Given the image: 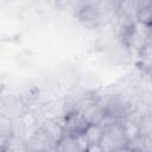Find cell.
<instances>
[{
    "label": "cell",
    "mask_w": 152,
    "mask_h": 152,
    "mask_svg": "<svg viewBox=\"0 0 152 152\" xmlns=\"http://www.w3.org/2000/svg\"><path fill=\"white\" fill-rule=\"evenodd\" d=\"M101 151H127V138L119 122H115L103 129L100 141Z\"/></svg>",
    "instance_id": "1"
},
{
    "label": "cell",
    "mask_w": 152,
    "mask_h": 152,
    "mask_svg": "<svg viewBox=\"0 0 152 152\" xmlns=\"http://www.w3.org/2000/svg\"><path fill=\"white\" fill-rule=\"evenodd\" d=\"M89 124L84 120V118L77 112H68L62 119V126L64 134L68 135H77L84 132Z\"/></svg>",
    "instance_id": "2"
},
{
    "label": "cell",
    "mask_w": 152,
    "mask_h": 152,
    "mask_svg": "<svg viewBox=\"0 0 152 152\" xmlns=\"http://www.w3.org/2000/svg\"><path fill=\"white\" fill-rule=\"evenodd\" d=\"M87 148H88V142L83 133L77 135L64 134L55 146V150L66 151V152H82V151H87Z\"/></svg>",
    "instance_id": "3"
},
{
    "label": "cell",
    "mask_w": 152,
    "mask_h": 152,
    "mask_svg": "<svg viewBox=\"0 0 152 152\" xmlns=\"http://www.w3.org/2000/svg\"><path fill=\"white\" fill-rule=\"evenodd\" d=\"M76 14H77V18L80 19V21L89 28H96L99 26H102V21H101V18H100L96 6L82 4L77 8Z\"/></svg>",
    "instance_id": "4"
},
{
    "label": "cell",
    "mask_w": 152,
    "mask_h": 152,
    "mask_svg": "<svg viewBox=\"0 0 152 152\" xmlns=\"http://www.w3.org/2000/svg\"><path fill=\"white\" fill-rule=\"evenodd\" d=\"M118 4L113 0H100L96 5L97 12L100 14L102 25H107L118 19Z\"/></svg>",
    "instance_id": "5"
},
{
    "label": "cell",
    "mask_w": 152,
    "mask_h": 152,
    "mask_svg": "<svg viewBox=\"0 0 152 152\" xmlns=\"http://www.w3.org/2000/svg\"><path fill=\"white\" fill-rule=\"evenodd\" d=\"M104 114H106V109H104L103 104L99 101V99H96L95 102L89 104L81 113V115L84 118V120L88 124H99L100 120L104 116Z\"/></svg>",
    "instance_id": "6"
},
{
    "label": "cell",
    "mask_w": 152,
    "mask_h": 152,
    "mask_svg": "<svg viewBox=\"0 0 152 152\" xmlns=\"http://www.w3.org/2000/svg\"><path fill=\"white\" fill-rule=\"evenodd\" d=\"M102 134H103V129L99 124H89L83 132V135L88 142V147L94 145H100Z\"/></svg>",
    "instance_id": "7"
},
{
    "label": "cell",
    "mask_w": 152,
    "mask_h": 152,
    "mask_svg": "<svg viewBox=\"0 0 152 152\" xmlns=\"http://www.w3.org/2000/svg\"><path fill=\"white\" fill-rule=\"evenodd\" d=\"M4 151H27L26 139L11 134L4 146Z\"/></svg>",
    "instance_id": "8"
},
{
    "label": "cell",
    "mask_w": 152,
    "mask_h": 152,
    "mask_svg": "<svg viewBox=\"0 0 152 152\" xmlns=\"http://www.w3.org/2000/svg\"><path fill=\"white\" fill-rule=\"evenodd\" d=\"M139 135L146 139H152V120L150 113H146L141 116L139 125Z\"/></svg>",
    "instance_id": "9"
},
{
    "label": "cell",
    "mask_w": 152,
    "mask_h": 152,
    "mask_svg": "<svg viewBox=\"0 0 152 152\" xmlns=\"http://www.w3.org/2000/svg\"><path fill=\"white\" fill-rule=\"evenodd\" d=\"M137 21L145 24V25H150V23H151V7L139 8L138 13H137Z\"/></svg>",
    "instance_id": "10"
},
{
    "label": "cell",
    "mask_w": 152,
    "mask_h": 152,
    "mask_svg": "<svg viewBox=\"0 0 152 152\" xmlns=\"http://www.w3.org/2000/svg\"><path fill=\"white\" fill-rule=\"evenodd\" d=\"M76 5H77V8L81 6V4L77 0H56V7L59 10H68Z\"/></svg>",
    "instance_id": "11"
},
{
    "label": "cell",
    "mask_w": 152,
    "mask_h": 152,
    "mask_svg": "<svg viewBox=\"0 0 152 152\" xmlns=\"http://www.w3.org/2000/svg\"><path fill=\"white\" fill-rule=\"evenodd\" d=\"M100 0H82L83 5H90V6H96Z\"/></svg>",
    "instance_id": "12"
},
{
    "label": "cell",
    "mask_w": 152,
    "mask_h": 152,
    "mask_svg": "<svg viewBox=\"0 0 152 152\" xmlns=\"http://www.w3.org/2000/svg\"><path fill=\"white\" fill-rule=\"evenodd\" d=\"M46 4L49 5H52V6H56V0H44Z\"/></svg>",
    "instance_id": "13"
},
{
    "label": "cell",
    "mask_w": 152,
    "mask_h": 152,
    "mask_svg": "<svg viewBox=\"0 0 152 152\" xmlns=\"http://www.w3.org/2000/svg\"><path fill=\"white\" fill-rule=\"evenodd\" d=\"M113 1H114V2H115V4H118V5H119V4H120V2H121V1H122V0H113Z\"/></svg>",
    "instance_id": "14"
},
{
    "label": "cell",
    "mask_w": 152,
    "mask_h": 152,
    "mask_svg": "<svg viewBox=\"0 0 152 152\" xmlns=\"http://www.w3.org/2000/svg\"><path fill=\"white\" fill-rule=\"evenodd\" d=\"M77 1H78V2H80V4L82 5V0H77Z\"/></svg>",
    "instance_id": "15"
}]
</instances>
